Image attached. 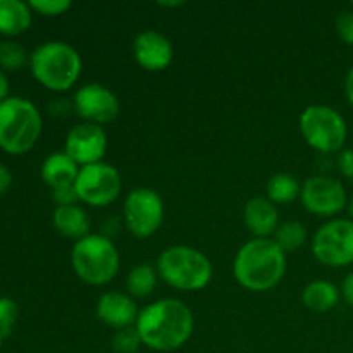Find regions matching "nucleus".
Instances as JSON below:
<instances>
[{
  "mask_svg": "<svg viewBox=\"0 0 353 353\" xmlns=\"http://www.w3.org/2000/svg\"><path fill=\"white\" fill-rule=\"evenodd\" d=\"M107 148H109V138L105 130L92 123H81L71 128L64 143V152L79 168L102 162Z\"/></svg>",
  "mask_w": 353,
  "mask_h": 353,
  "instance_id": "ddd939ff",
  "label": "nucleus"
},
{
  "mask_svg": "<svg viewBox=\"0 0 353 353\" xmlns=\"http://www.w3.org/2000/svg\"><path fill=\"white\" fill-rule=\"evenodd\" d=\"M272 240L286 255L293 254L307 241V230L299 221H285L279 223L278 230L272 234Z\"/></svg>",
  "mask_w": 353,
  "mask_h": 353,
  "instance_id": "5701e85b",
  "label": "nucleus"
},
{
  "mask_svg": "<svg viewBox=\"0 0 353 353\" xmlns=\"http://www.w3.org/2000/svg\"><path fill=\"white\" fill-rule=\"evenodd\" d=\"M28 3H30L31 10L48 17L61 16V14L68 12L72 6L69 0H31Z\"/></svg>",
  "mask_w": 353,
  "mask_h": 353,
  "instance_id": "bb28decb",
  "label": "nucleus"
},
{
  "mask_svg": "<svg viewBox=\"0 0 353 353\" xmlns=\"http://www.w3.org/2000/svg\"><path fill=\"white\" fill-rule=\"evenodd\" d=\"M79 169L81 168L65 152H54L43 161L40 174L45 185L54 192V190L74 185Z\"/></svg>",
  "mask_w": 353,
  "mask_h": 353,
  "instance_id": "f3484780",
  "label": "nucleus"
},
{
  "mask_svg": "<svg viewBox=\"0 0 353 353\" xmlns=\"http://www.w3.org/2000/svg\"><path fill=\"white\" fill-rule=\"evenodd\" d=\"M341 296L345 299V302L348 305L353 307V272L343 279V285H341Z\"/></svg>",
  "mask_w": 353,
  "mask_h": 353,
  "instance_id": "2f4dec72",
  "label": "nucleus"
},
{
  "mask_svg": "<svg viewBox=\"0 0 353 353\" xmlns=\"http://www.w3.org/2000/svg\"><path fill=\"white\" fill-rule=\"evenodd\" d=\"M233 274L238 285L248 292H269L285 278L286 254L272 238H254L238 250Z\"/></svg>",
  "mask_w": 353,
  "mask_h": 353,
  "instance_id": "f03ea898",
  "label": "nucleus"
},
{
  "mask_svg": "<svg viewBox=\"0 0 353 353\" xmlns=\"http://www.w3.org/2000/svg\"><path fill=\"white\" fill-rule=\"evenodd\" d=\"M341 290L326 279L310 281L302 292V302L312 312H327L338 305Z\"/></svg>",
  "mask_w": 353,
  "mask_h": 353,
  "instance_id": "aec40b11",
  "label": "nucleus"
},
{
  "mask_svg": "<svg viewBox=\"0 0 353 353\" xmlns=\"http://www.w3.org/2000/svg\"><path fill=\"white\" fill-rule=\"evenodd\" d=\"M2 340H3V336H2V334H0V348H2Z\"/></svg>",
  "mask_w": 353,
  "mask_h": 353,
  "instance_id": "4c0bfd02",
  "label": "nucleus"
},
{
  "mask_svg": "<svg viewBox=\"0 0 353 353\" xmlns=\"http://www.w3.org/2000/svg\"><path fill=\"white\" fill-rule=\"evenodd\" d=\"M138 309L131 295L121 292H107L97 302V316L114 330H124L137 324Z\"/></svg>",
  "mask_w": 353,
  "mask_h": 353,
  "instance_id": "2eb2a0df",
  "label": "nucleus"
},
{
  "mask_svg": "<svg viewBox=\"0 0 353 353\" xmlns=\"http://www.w3.org/2000/svg\"><path fill=\"white\" fill-rule=\"evenodd\" d=\"M352 7H353V2H352Z\"/></svg>",
  "mask_w": 353,
  "mask_h": 353,
  "instance_id": "ea45409f",
  "label": "nucleus"
},
{
  "mask_svg": "<svg viewBox=\"0 0 353 353\" xmlns=\"http://www.w3.org/2000/svg\"><path fill=\"white\" fill-rule=\"evenodd\" d=\"M338 171L345 178L353 181V148H347V150L340 152V155H338Z\"/></svg>",
  "mask_w": 353,
  "mask_h": 353,
  "instance_id": "c756f323",
  "label": "nucleus"
},
{
  "mask_svg": "<svg viewBox=\"0 0 353 353\" xmlns=\"http://www.w3.org/2000/svg\"><path fill=\"white\" fill-rule=\"evenodd\" d=\"M71 264L83 283L103 286L119 272L121 255L110 238L92 233L76 241L71 250Z\"/></svg>",
  "mask_w": 353,
  "mask_h": 353,
  "instance_id": "423d86ee",
  "label": "nucleus"
},
{
  "mask_svg": "<svg viewBox=\"0 0 353 353\" xmlns=\"http://www.w3.org/2000/svg\"><path fill=\"white\" fill-rule=\"evenodd\" d=\"M133 57L140 68L147 71H164L172 64L174 47L164 33L155 30H145L134 37Z\"/></svg>",
  "mask_w": 353,
  "mask_h": 353,
  "instance_id": "4468645a",
  "label": "nucleus"
},
{
  "mask_svg": "<svg viewBox=\"0 0 353 353\" xmlns=\"http://www.w3.org/2000/svg\"><path fill=\"white\" fill-rule=\"evenodd\" d=\"M159 278L179 292H200L212 279V262L203 252L188 245H174L159 255Z\"/></svg>",
  "mask_w": 353,
  "mask_h": 353,
  "instance_id": "20e7f679",
  "label": "nucleus"
},
{
  "mask_svg": "<svg viewBox=\"0 0 353 353\" xmlns=\"http://www.w3.org/2000/svg\"><path fill=\"white\" fill-rule=\"evenodd\" d=\"M141 345L143 343L134 326L117 330L112 338V350L116 353H137Z\"/></svg>",
  "mask_w": 353,
  "mask_h": 353,
  "instance_id": "393cba45",
  "label": "nucleus"
},
{
  "mask_svg": "<svg viewBox=\"0 0 353 353\" xmlns=\"http://www.w3.org/2000/svg\"><path fill=\"white\" fill-rule=\"evenodd\" d=\"M312 254L327 268H347L353 264V221L331 219L316 231Z\"/></svg>",
  "mask_w": 353,
  "mask_h": 353,
  "instance_id": "1a4fd4ad",
  "label": "nucleus"
},
{
  "mask_svg": "<svg viewBox=\"0 0 353 353\" xmlns=\"http://www.w3.org/2000/svg\"><path fill=\"white\" fill-rule=\"evenodd\" d=\"M134 327L147 348L155 352H174L192 338L195 317L181 300L161 299L140 310Z\"/></svg>",
  "mask_w": 353,
  "mask_h": 353,
  "instance_id": "f257e3e1",
  "label": "nucleus"
},
{
  "mask_svg": "<svg viewBox=\"0 0 353 353\" xmlns=\"http://www.w3.org/2000/svg\"><path fill=\"white\" fill-rule=\"evenodd\" d=\"M161 7H179L183 6V2H159Z\"/></svg>",
  "mask_w": 353,
  "mask_h": 353,
  "instance_id": "c9c22d12",
  "label": "nucleus"
},
{
  "mask_svg": "<svg viewBox=\"0 0 353 353\" xmlns=\"http://www.w3.org/2000/svg\"><path fill=\"white\" fill-rule=\"evenodd\" d=\"M265 192H268V199L274 205L276 203H290L299 199L300 192H302V185L293 174L278 172V174L271 176L268 186H265Z\"/></svg>",
  "mask_w": 353,
  "mask_h": 353,
  "instance_id": "4be33fe9",
  "label": "nucleus"
},
{
  "mask_svg": "<svg viewBox=\"0 0 353 353\" xmlns=\"http://www.w3.org/2000/svg\"><path fill=\"white\" fill-rule=\"evenodd\" d=\"M300 200L307 212L319 217H333L348 207L345 186L330 176H310L303 181Z\"/></svg>",
  "mask_w": 353,
  "mask_h": 353,
  "instance_id": "9b49d317",
  "label": "nucleus"
},
{
  "mask_svg": "<svg viewBox=\"0 0 353 353\" xmlns=\"http://www.w3.org/2000/svg\"><path fill=\"white\" fill-rule=\"evenodd\" d=\"M41 134V114L23 97H9L0 103V148L10 155L30 152Z\"/></svg>",
  "mask_w": 353,
  "mask_h": 353,
  "instance_id": "39448f33",
  "label": "nucleus"
},
{
  "mask_svg": "<svg viewBox=\"0 0 353 353\" xmlns=\"http://www.w3.org/2000/svg\"><path fill=\"white\" fill-rule=\"evenodd\" d=\"M164 200L152 188H134L124 199V226L134 238L154 236L164 223Z\"/></svg>",
  "mask_w": 353,
  "mask_h": 353,
  "instance_id": "6e6552de",
  "label": "nucleus"
},
{
  "mask_svg": "<svg viewBox=\"0 0 353 353\" xmlns=\"http://www.w3.org/2000/svg\"><path fill=\"white\" fill-rule=\"evenodd\" d=\"M30 3L21 0H0V34L16 37L31 26Z\"/></svg>",
  "mask_w": 353,
  "mask_h": 353,
  "instance_id": "6ab92c4d",
  "label": "nucleus"
},
{
  "mask_svg": "<svg viewBox=\"0 0 353 353\" xmlns=\"http://www.w3.org/2000/svg\"><path fill=\"white\" fill-rule=\"evenodd\" d=\"M52 199L54 202L57 203V207H64V205H76L79 202L78 193H76L74 185L72 186H64V188H59L52 192Z\"/></svg>",
  "mask_w": 353,
  "mask_h": 353,
  "instance_id": "c85d7f7f",
  "label": "nucleus"
},
{
  "mask_svg": "<svg viewBox=\"0 0 353 353\" xmlns=\"http://www.w3.org/2000/svg\"><path fill=\"white\" fill-rule=\"evenodd\" d=\"M347 209H348V212H350V217H352V221H353V196H352L350 200H348V207H347Z\"/></svg>",
  "mask_w": 353,
  "mask_h": 353,
  "instance_id": "e433bc0d",
  "label": "nucleus"
},
{
  "mask_svg": "<svg viewBox=\"0 0 353 353\" xmlns=\"http://www.w3.org/2000/svg\"><path fill=\"white\" fill-rule=\"evenodd\" d=\"M6 99H9V79H7L6 72L0 69V103Z\"/></svg>",
  "mask_w": 353,
  "mask_h": 353,
  "instance_id": "72a5a7b5",
  "label": "nucleus"
},
{
  "mask_svg": "<svg viewBox=\"0 0 353 353\" xmlns=\"http://www.w3.org/2000/svg\"><path fill=\"white\" fill-rule=\"evenodd\" d=\"M345 93H347V99L353 107V68L348 71L347 78H345Z\"/></svg>",
  "mask_w": 353,
  "mask_h": 353,
  "instance_id": "f704fd0d",
  "label": "nucleus"
},
{
  "mask_svg": "<svg viewBox=\"0 0 353 353\" xmlns=\"http://www.w3.org/2000/svg\"><path fill=\"white\" fill-rule=\"evenodd\" d=\"M12 185V174H10L9 168L0 162V193H6Z\"/></svg>",
  "mask_w": 353,
  "mask_h": 353,
  "instance_id": "473e14b6",
  "label": "nucleus"
},
{
  "mask_svg": "<svg viewBox=\"0 0 353 353\" xmlns=\"http://www.w3.org/2000/svg\"><path fill=\"white\" fill-rule=\"evenodd\" d=\"M74 188L78 199L86 205L107 207L119 199L123 192V178L114 165L97 162L79 169Z\"/></svg>",
  "mask_w": 353,
  "mask_h": 353,
  "instance_id": "9d476101",
  "label": "nucleus"
},
{
  "mask_svg": "<svg viewBox=\"0 0 353 353\" xmlns=\"http://www.w3.org/2000/svg\"><path fill=\"white\" fill-rule=\"evenodd\" d=\"M50 353H59V352H50Z\"/></svg>",
  "mask_w": 353,
  "mask_h": 353,
  "instance_id": "58836bf2",
  "label": "nucleus"
},
{
  "mask_svg": "<svg viewBox=\"0 0 353 353\" xmlns=\"http://www.w3.org/2000/svg\"><path fill=\"white\" fill-rule=\"evenodd\" d=\"M52 224L59 234L69 238V240L78 241L92 234L90 233L92 224H90L88 214L78 203L76 205L55 207L54 214H52Z\"/></svg>",
  "mask_w": 353,
  "mask_h": 353,
  "instance_id": "a211bd4d",
  "label": "nucleus"
},
{
  "mask_svg": "<svg viewBox=\"0 0 353 353\" xmlns=\"http://www.w3.org/2000/svg\"><path fill=\"white\" fill-rule=\"evenodd\" d=\"M34 79L52 92H65L78 83L83 61L74 47L61 40H50L34 48L30 55Z\"/></svg>",
  "mask_w": 353,
  "mask_h": 353,
  "instance_id": "7ed1b4c3",
  "label": "nucleus"
},
{
  "mask_svg": "<svg viewBox=\"0 0 353 353\" xmlns=\"http://www.w3.org/2000/svg\"><path fill=\"white\" fill-rule=\"evenodd\" d=\"M159 272L155 265L150 264H138L128 272L126 278V288L130 295L137 296V299H147L154 293L155 286H157Z\"/></svg>",
  "mask_w": 353,
  "mask_h": 353,
  "instance_id": "412c9836",
  "label": "nucleus"
},
{
  "mask_svg": "<svg viewBox=\"0 0 353 353\" xmlns=\"http://www.w3.org/2000/svg\"><path fill=\"white\" fill-rule=\"evenodd\" d=\"M74 110L85 123H112L121 110V102L116 93L100 83L83 85L74 93Z\"/></svg>",
  "mask_w": 353,
  "mask_h": 353,
  "instance_id": "f8f14e48",
  "label": "nucleus"
},
{
  "mask_svg": "<svg viewBox=\"0 0 353 353\" xmlns=\"http://www.w3.org/2000/svg\"><path fill=\"white\" fill-rule=\"evenodd\" d=\"M28 61V54L23 45L16 41H2L0 43V69L6 71H17Z\"/></svg>",
  "mask_w": 353,
  "mask_h": 353,
  "instance_id": "b1692460",
  "label": "nucleus"
},
{
  "mask_svg": "<svg viewBox=\"0 0 353 353\" xmlns=\"http://www.w3.org/2000/svg\"><path fill=\"white\" fill-rule=\"evenodd\" d=\"M300 133L310 148L321 154H334L343 150L348 130L345 117L336 109L312 103L300 116Z\"/></svg>",
  "mask_w": 353,
  "mask_h": 353,
  "instance_id": "0eeeda50",
  "label": "nucleus"
},
{
  "mask_svg": "<svg viewBox=\"0 0 353 353\" xmlns=\"http://www.w3.org/2000/svg\"><path fill=\"white\" fill-rule=\"evenodd\" d=\"M117 231H119V221H117L116 217H107V219L103 221L102 233L100 234H103V236H107L112 240V238L116 236Z\"/></svg>",
  "mask_w": 353,
  "mask_h": 353,
  "instance_id": "7c9ffc66",
  "label": "nucleus"
},
{
  "mask_svg": "<svg viewBox=\"0 0 353 353\" xmlns=\"http://www.w3.org/2000/svg\"><path fill=\"white\" fill-rule=\"evenodd\" d=\"M334 28L343 43L353 45V10H341L334 21Z\"/></svg>",
  "mask_w": 353,
  "mask_h": 353,
  "instance_id": "cd10ccee",
  "label": "nucleus"
},
{
  "mask_svg": "<svg viewBox=\"0 0 353 353\" xmlns=\"http://www.w3.org/2000/svg\"><path fill=\"white\" fill-rule=\"evenodd\" d=\"M243 223L255 238H272L279 226L278 209L268 196H255L245 203Z\"/></svg>",
  "mask_w": 353,
  "mask_h": 353,
  "instance_id": "dca6fc26",
  "label": "nucleus"
},
{
  "mask_svg": "<svg viewBox=\"0 0 353 353\" xmlns=\"http://www.w3.org/2000/svg\"><path fill=\"white\" fill-rule=\"evenodd\" d=\"M19 317V307L12 299L0 296V334L3 338L12 333Z\"/></svg>",
  "mask_w": 353,
  "mask_h": 353,
  "instance_id": "a878e982",
  "label": "nucleus"
}]
</instances>
